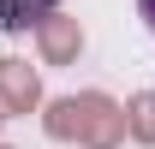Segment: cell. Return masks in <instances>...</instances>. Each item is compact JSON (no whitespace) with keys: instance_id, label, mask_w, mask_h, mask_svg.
Here are the masks:
<instances>
[{"instance_id":"3","label":"cell","mask_w":155,"mask_h":149,"mask_svg":"<svg viewBox=\"0 0 155 149\" xmlns=\"http://www.w3.org/2000/svg\"><path fill=\"white\" fill-rule=\"evenodd\" d=\"M48 131H54V137H78V131H84V101H54Z\"/></svg>"},{"instance_id":"4","label":"cell","mask_w":155,"mask_h":149,"mask_svg":"<svg viewBox=\"0 0 155 149\" xmlns=\"http://www.w3.org/2000/svg\"><path fill=\"white\" fill-rule=\"evenodd\" d=\"M131 137L155 143V95H131Z\"/></svg>"},{"instance_id":"5","label":"cell","mask_w":155,"mask_h":149,"mask_svg":"<svg viewBox=\"0 0 155 149\" xmlns=\"http://www.w3.org/2000/svg\"><path fill=\"white\" fill-rule=\"evenodd\" d=\"M137 12H143V24H149V36H155V0H137Z\"/></svg>"},{"instance_id":"7","label":"cell","mask_w":155,"mask_h":149,"mask_svg":"<svg viewBox=\"0 0 155 149\" xmlns=\"http://www.w3.org/2000/svg\"><path fill=\"white\" fill-rule=\"evenodd\" d=\"M0 125H6V108H0Z\"/></svg>"},{"instance_id":"1","label":"cell","mask_w":155,"mask_h":149,"mask_svg":"<svg viewBox=\"0 0 155 149\" xmlns=\"http://www.w3.org/2000/svg\"><path fill=\"white\" fill-rule=\"evenodd\" d=\"M36 101H42L36 72H30L24 60H0V108H18V113H30Z\"/></svg>"},{"instance_id":"6","label":"cell","mask_w":155,"mask_h":149,"mask_svg":"<svg viewBox=\"0 0 155 149\" xmlns=\"http://www.w3.org/2000/svg\"><path fill=\"white\" fill-rule=\"evenodd\" d=\"M36 6H42V12H48V6H54V0H36Z\"/></svg>"},{"instance_id":"2","label":"cell","mask_w":155,"mask_h":149,"mask_svg":"<svg viewBox=\"0 0 155 149\" xmlns=\"http://www.w3.org/2000/svg\"><path fill=\"white\" fill-rule=\"evenodd\" d=\"M36 30H42V54H48V66H66V60L84 48V30H78V18H66V12H48Z\"/></svg>"}]
</instances>
